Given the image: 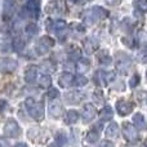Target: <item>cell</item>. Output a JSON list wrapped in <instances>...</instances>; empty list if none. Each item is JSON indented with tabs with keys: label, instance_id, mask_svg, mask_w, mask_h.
I'll list each match as a JSON object with an SVG mask.
<instances>
[{
	"label": "cell",
	"instance_id": "5",
	"mask_svg": "<svg viewBox=\"0 0 147 147\" xmlns=\"http://www.w3.org/2000/svg\"><path fill=\"white\" fill-rule=\"evenodd\" d=\"M17 69V61L13 58H0V72H12Z\"/></svg>",
	"mask_w": 147,
	"mask_h": 147
},
{
	"label": "cell",
	"instance_id": "21",
	"mask_svg": "<svg viewBox=\"0 0 147 147\" xmlns=\"http://www.w3.org/2000/svg\"><path fill=\"white\" fill-rule=\"evenodd\" d=\"M90 10L94 13V16H96L98 20H101V18H105L107 16V10L103 9V8H101V7H93Z\"/></svg>",
	"mask_w": 147,
	"mask_h": 147
},
{
	"label": "cell",
	"instance_id": "1",
	"mask_svg": "<svg viewBox=\"0 0 147 147\" xmlns=\"http://www.w3.org/2000/svg\"><path fill=\"white\" fill-rule=\"evenodd\" d=\"M25 105L27 107V111L31 115V117H34L35 120H41L44 117V107L41 102H36L32 98H27Z\"/></svg>",
	"mask_w": 147,
	"mask_h": 147
},
{
	"label": "cell",
	"instance_id": "17",
	"mask_svg": "<svg viewBox=\"0 0 147 147\" xmlns=\"http://www.w3.org/2000/svg\"><path fill=\"white\" fill-rule=\"evenodd\" d=\"M112 116H114V111H112L111 107L106 106L105 109L101 110V114H99V117H101L103 121H106V120H111Z\"/></svg>",
	"mask_w": 147,
	"mask_h": 147
},
{
	"label": "cell",
	"instance_id": "37",
	"mask_svg": "<svg viewBox=\"0 0 147 147\" xmlns=\"http://www.w3.org/2000/svg\"><path fill=\"white\" fill-rule=\"evenodd\" d=\"M49 147H61V146H59L58 143L56 142V143H52V145H49Z\"/></svg>",
	"mask_w": 147,
	"mask_h": 147
},
{
	"label": "cell",
	"instance_id": "28",
	"mask_svg": "<svg viewBox=\"0 0 147 147\" xmlns=\"http://www.w3.org/2000/svg\"><path fill=\"white\" fill-rule=\"evenodd\" d=\"M138 41H140V44L142 47L147 45V34L145 31H141V32L138 34Z\"/></svg>",
	"mask_w": 147,
	"mask_h": 147
},
{
	"label": "cell",
	"instance_id": "6",
	"mask_svg": "<svg viewBox=\"0 0 147 147\" xmlns=\"http://www.w3.org/2000/svg\"><path fill=\"white\" fill-rule=\"evenodd\" d=\"M123 134L128 141H136L138 138L137 129L130 123H124L123 124Z\"/></svg>",
	"mask_w": 147,
	"mask_h": 147
},
{
	"label": "cell",
	"instance_id": "27",
	"mask_svg": "<svg viewBox=\"0 0 147 147\" xmlns=\"http://www.w3.org/2000/svg\"><path fill=\"white\" fill-rule=\"evenodd\" d=\"M93 98H94V101H96L97 105H102V103H103V94H102L101 90H97L96 93L93 94Z\"/></svg>",
	"mask_w": 147,
	"mask_h": 147
},
{
	"label": "cell",
	"instance_id": "22",
	"mask_svg": "<svg viewBox=\"0 0 147 147\" xmlns=\"http://www.w3.org/2000/svg\"><path fill=\"white\" fill-rule=\"evenodd\" d=\"M98 140H99V134L97 130H90V132L88 133V136H86V142L88 143H94Z\"/></svg>",
	"mask_w": 147,
	"mask_h": 147
},
{
	"label": "cell",
	"instance_id": "19",
	"mask_svg": "<svg viewBox=\"0 0 147 147\" xmlns=\"http://www.w3.org/2000/svg\"><path fill=\"white\" fill-rule=\"evenodd\" d=\"M52 25H53V30L56 31L58 35H61L62 31L66 30V22H65V21H56V22H53Z\"/></svg>",
	"mask_w": 147,
	"mask_h": 147
},
{
	"label": "cell",
	"instance_id": "29",
	"mask_svg": "<svg viewBox=\"0 0 147 147\" xmlns=\"http://www.w3.org/2000/svg\"><path fill=\"white\" fill-rule=\"evenodd\" d=\"M134 5L140 10H142V12H147V0H140V1H137Z\"/></svg>",
	"mask_w": 147,
	"mask_h": 147
},
{
	"label": "cell",
	"instance_id": "31",
	"mask_svg": "<svg viewBox=\"0 0 147 147\" xmlns=\"http://www.w3.org/2000/svg\"><path fill=\"white\" fill-rule=\"evenodd\" d=\"M138 83H140V76H138V75H134L132 79H130V81H129L130 88H136V86L138 85Z\"/></svg>",
	"mask_w": 147,
	"mask_h": 147
},
{
	"label": "cell",
	"instance_id": "7",
	"mask_svg": "<svg viewBox=\"0 0 147 147\" xmlns=\"http://www.w3.org/2000/svg\"><path fill=\"white\" fill-rule=\"evenodd\" d=\"M116 110L119 112V115L121 116H125V115L130 114L133 110V105L130 102L125 101V99H120V101L116 102Z\"/></svg>",
	"mask_w": 147,
	"mask_h": 147
},
{
	"label": "cell",
	"instance_id": "35",
	"mask_svg": "<svg viewBox=\"0 0 147 147\" xmlns=\"http://www.w3.org/2000/svg\"><path fill=\"white\" fill-rule=\"evenodd\" d=\"M5 107H7V102L4 99H0V111H4Z\"/></svg>",
	"mask_w": 147,
	"mask_h": 147
},
{
	"label": "cell",
	"instance_id": "10",
	"mask_svg": "<svg viewBox=\"0 0 147 147\" xmlns=\"http://www.w3.org/2000/svg\"><path fill=\"white\" fill-rule=\"evenodd\" d=\"M96 114H97V111H96V109H94V106H92L90 103H88V105L84 106L83 112H81V116H83L84 121L89 123V121H92V120L96 117Z\"/></svg>",
	"mask_w": 147,
	"mask_h": 147
},
{
	"label": "cell",
	"instance_id": "4",
	"mask_svg": "<svg viewBox=\"0 0 147 147\" xmlns=\"http://www.w3.org/2000/svg\"><path fill=\"white\" fill-rule=\"evenodd\" d=\"M86 97V94L81 90H71V92H67L65 94V101L66 103L69 105H76V103H80L84 98Z\"/></svg>",
	"mask_w": 147,
	"mask_h": 147
},
{
	"label": "cell",
	"instance_id": "32",
	"mask_svg": "<svg viewBox=\"0 0 147 147\" xmlns=\"http://www.w3.org/2000/svg\"><path fill=\"white\" fill-rule=\"evenodd\" d=\"M88 66H89V63L86 61H81L80 63H79V72H85L86 70H88Z\"/></svg>",
	"mask_w": 147,
	"mask_h": 147
},
{
	"label": "cell",
	"instance_id": "23",
	"mask_svg": "<svg viewBox=\"0 0 147 147\" xmlns=\"http://www.w3.org/2000/svg\"><path fill=\"white\" fill-rule=\"evenodd\" d=\"M25 31H26V34H27L28 36H34L35 34H38L39 28H38V26H36V25H34V23H30V25L26 26Z\"/></svg>",
	"mask_w": 147,
	"mask_h": 147
},
{
	"label": "cell",
	"instance_id": "14",
	"mask_svg": "<svg viewBox=\"0 0 147 147\" xmlns=\"http://www.w3.org/2000/svg\"><path fill=\"white\" fill-rule=\"evenodd\" d=\"M117 134H119V125L116 123H111L106 129V137L114 140V138L117 137Z\"/></svg>",
	"mask_w": 147,
	"mask_h": 147
},
{
	"label": "cell",
	"instance_id": "20",
	"mask_svg": "<svg viewBox=\"0 0 147 147\" xmlns=\"http://www.w3.org/2000/svg\"><path fill=\"white\" fill-rule=\"evenodd\" d=\"M52 84V79L49 75H41L40 78H39V85L41 86V88H49Z\"/></svg>",
	"mask_w": 147,
	"mask_h": 147
},
{
	"label": "cell",
	"instance_id": "18",
	"mask_svg": "<svg viewBox=\"0 0 147 147\" xmlns=\"http://www.w3.org/2000/svg\"><path fill=\"white\" fill-rule=\"evenodd\" d=\"M79 119V114L75 111V110H70L69 112L66 114V119H65V121H66V124H75L76 121H78Z\"/></svg>",
	"mask_w": 147,
	"mask_h": 147
},
{
	"label": "cell",
	"instance_id": "8",
	"mask_svg": "<svg viewBox=\"0 0 147 147\" xmlns=\"http://www.w3.org/2000/svg\"><path fill=\"white\" fill-rule=\"evenodd\" d=\"M39 10H40L39 0H27V3H26V12L28 13L30 17L38 18Z\"/></svg>",
	"mask_w": 147,
	"mask_h": 147
},
{
	"label": "cell",
	"instance_id": "3",
	"mask_svg": "<svg viewBox=\"0 0 147 147\" xmlns=\"http://www.w3.org/2000/svg\"><path fill=\"white\" fill-rule=\"evenodd\" d=\"M54 45V40L49 36H43L39 39L38 44H36V52L39 54H45Z\"/></svg>",
	"mask_w": 147,
	"mask_h": 147
},
{
	"label": "cell",
	"instance_id": "24",
	"mask_svg": "<svg viewBox=\"0 0 147 147\" xmlns=\"http://www.w3.org/2000/svg\"><path fill=\"white\" fill-rule=\"evenodd\" d=\"M13 47H14L16 51H22L23 47H25V41H23V39H21L20 36H17V38L14 39V41H13Z\"/></svg>",
	"mask_w": 147,
	"mask_h": 147
},
{
	"label": "cell",
	"instance_id": "16",
	"mask_svg": "<svg viewBox=\"0 0 147 147\" xmlns=\"http://www.w3.org/2000/svg\"><path fill=\"white\" fill-rule=\"evenodd\" d=\"M98 62L103 66H107V65L111 63V56L107 53V51H101L98 53Z\"/></svg>",
	"mask_w": 147,
	"mask_h": 147
},
{
	"label": "cell",
	"instance_id": "9",
	"mask_svg": "<svg viewBox=\"0 0 147 147\" xmlns=\"http://www.w3.org/2000/svg\"><path fill=\"white\" fill-rule=\"evenodd\" d=\"M14 9H16L14 0H4V5H3V18H4V20H9V18L14 14Z\"/></svg>",
	"mask_w": 147,
	"mask_h": 147
},
{
	"label": "cell",
	"instance_id": "26",
	"mask_svg": "<svg viewBox=\"0 0 147 147\" xmlns=\"http://www.w3.org/2000/svg\"><path fill=\"white\" fill-rule=\"evenodd\" d=\"M74 84L76 86H84L88 84V79L84 78V76H78V78L74 79Z\"/></svg>",
	"mask_w": 147,
	"mask_h": 147
},
{
	"label": "cell",
	"instance_id": "11",
	"mask_svg": "<svg viewBox=\"0 0 147 147\" xmlns=\"http://www.w3.org/2000/svg\"><path fill=\"white\" fill-rule=\"evenodd\" d=\"M62 114H63V109H62L61 103L57 101H53L51 102V105H49V115H51L52 117H59L62 116Z\"/></svg>",
	"mask_w": 147,
	"mask_h": 147
},
{
	"label": "cell",
	"instance_id": "15",
	"mask_svg": "<svg viewBox=\"0 0 147 147\" xmlns=\"http://www.w3.org/2000/svg\"><path fill=\"white\" fill-rule=\"evenodd\" d=\"M133 123H134V125L138 128V129H145L147 127L145 116H143L142 114H136L134 116H133Z\"/></svg>",
	"mask_w": 147,
	"mask_h": 147
},
{
	"label": "cell",
	"instance_id": "13",
	"mask_svg": "<svg viewBox=\"0 0 147 147\" xmlns=\"http://www.w3.org/2000/svg\"><path fill=\"white\" fill-rule=\"evenodd\" d=\"M36 74H38V70H36L35 66H28L27 69H26L25 74H23L25 81L26 83H34L36 79Z\"/></svg>",
	"mask_w": 147,
	"mask_h": 147
},
{
	"label": "cell",
	"instance_id": "30",
	"mask_svg": "<svg viewBox=\"0 0 147 147\" xmlns=\"http://www.w3.org/2000/svg\"><path fill=\"white\" fill-rule=\"evenodd\" d=\"M59 96V92H58V89H56V88H49V92H48V97L51 99H54V98H57V97Z\"/></svg>",
	"mask_w": 147,
	"mask_h": 147
},
{
	"label": "cell",
	"instance_id": "36",
	"mask_svg": "<svg viewBox=\"0 0 147 147\" xmlns=\"http://www.w3.org/2000/svg\"><path fill=\"white\" fill-rule=\"evenodd\" d=\"M14 147H27V145L26 143H17Z\"/></svg>",
	"mask_w": 147,
	"mask_h": 147
},
{
	"label": "cell",
	"instance_id": "12",
	"mask_svg": "<svg viewBox=\"0 0 147 147\" xmlns=\"http://www.w3.org/2000/svg\"><path fill=\"white\" fill-rule=\"evenodd\" d=\"M58 83L62 88H69V86H71L74 84V76L70 72H63L59 76Z\"/></svg>",
	"mask_w": 147,
	"mask_h": 147
},
{
	"label": "cell",
	"instance_id": "2",
	"mask_svg": "<svg viewBox=\"0 0 147 147\" xmlns=\"http://www.w3.org/2000/svg\"><path fill=\"white\" fill-rule=\"evenodd\" d=\"M21 134V128L16 120L10 119L4 125V136L8 138H16Z\"/></svg>",
	"mask_w": 147,
	"mask_h": 147
},
{
	"label": "cell",
	"instance_id": "25",
	"mask_svg": "<svg viewBox=\"0 0 147 147\" xmlns=\"http://www.w3.org/2000/svg\"><path fill=\"white\" fill-rule=\"evenodd\" d=\"M56 142L58 143L59 146L65 145V143L67 142V137H66V134H65L63 132H58V133L56 134Z\"/></svg>",
	"mask_w": 147,
	"mask_h": 147
},
{
	"label": "cell",
	"instance_id": "33",
	"mask_svg": "<svg viewBox=\"0 0 147 147\" xmlns=\"http://www.w3.org/2000/svg\"><path fill=\"white\" fill-rule=\"evenodd\" d=\"M97 147H114V143L110 142V141H102Z\"/></svg>",
	"mask_w": 147,
	"mask_h": 147
},
{
	"label": "cell",
	"instance_id": "34",
	"mask_svg": "<svg viewBox=\"0 0 147 147\" xmlns=\"http://www.w3.org/2000/svg\"><path fill=\"white\" fill-rule=\"evenodd\" d=\"M120 1H121V0H106V3L110 5H119Z\"/></svg>",
	"mask_w": 147,
	"mask_h": 147
}]
</instances>
